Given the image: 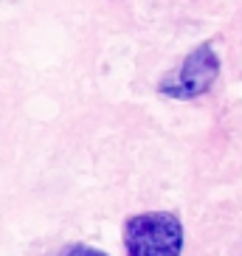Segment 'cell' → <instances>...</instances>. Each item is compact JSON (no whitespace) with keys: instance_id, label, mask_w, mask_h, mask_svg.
Returning <instances> with one entry per match:
<instances>
[{"instance_id":"cell-2","label":"cell","mask_w":242,"mask_h":256,"mask_svg":"<svg viewBox=\"0 0 242 256\" xmlns=\"http://www.w3.org/2000/svg\"><path fill=\"white\" fill-rule=\"evenodd\" d=\"M217 74H220V56L208 42L197 46L194 51L180 62V68L169 74L166 79H160L158 84V93L160 96H169V98H197L203 93L212 90V84L217 82Z\"/></svg>"},{"instance_id":"cell-3","label":"cell","mask_w":242,"mask_h":256,"mask_svg":"<svg viewBox=\"0 0 242 256\" xmlns=\"http://www.w3.org/2000/svg\"><path fill=\"white\" fill-rule=\"evenodd\" d=\"M46 256H110V254L93 248V245H84V242H65V245L54 248L51 254H46Z\"/></svg>"},{"instance_id":"cell-1","label":"cell","mask_w":242,"mask_h":256,"mask_svg":"<svg viewBox=\"0 0 242 256\" xmlns=\"http://www.w3.org/2000/svg\"><path fill=\"white\" fill-rule=\"evenodd\" d=\"M127 256H180L183 226L169 211H144L124 222Z\"/></svg>"}]
</instances>
